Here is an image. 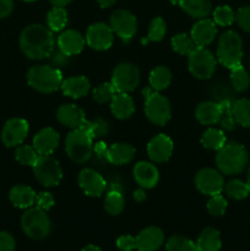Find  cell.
Returning <instances> with one entry per match:
<instances>
[{"label": "cell", "mask_w": 250, "mask_h": 251, "mask_svg": "<svg viewBox=\"0 0 250 251\" xmlns=\"http://www.w3.org/2000/svg\"><path fill=\"white\" fill-rule=\"evenodd\" d=\"M233 117L235 123L244 127H250V100L242 98L232 104Z\"/></svg>", "instance_id": "1f68e13d"}, {"label": "cell", "mask_w": 250, "mask_h": 251, "mask_svg": "<svg viewBox=\"0 0 250 251\" xmlns=\"http://www.w3.org/2000/svg\"><path fill=\"white\" fill-rule=\"evenodd\" d=\"M110 27L122 41L129 42L137 31V20L126 10H117L110 16Z\"/></svg>", "instance_id": "7c38bea8"}, {"label": "cell", "mask_w": 250, "mask_h": 251, "mask_svg": "<svg viewBox=\"0 0 250 251\" xmlns=\"http://www.w3.org/2000/svg\"><path fill=\"white\" fill-rule=\"evenodd\" d=\"M188 59V68L191 75L200 80H207L216 70V59L205 47H196Z\"/></svg>", "instance_id": "52a82bcc"}, {"label": "cell", "mask_w": 250, "mask_h": 251, "mask_svg": "<svg viewBox=\"0 0 250 251\" xmlns=\"http://www.w3.org/2000/svg\"><path fill=\"white\" fill-rule=\"evenodd\" d=\"M37 194L27 185H15L9 193V199L17 208H29L36 203Z\"/></svg>", "instance_id": "d4e9b609"}, {"label": "cell", "mask_w": 250, "mask_h": 251, "mask_svg": "<svg viewBox=\"0 0 250 251\" xmlns=\"http://www.w3.org/2000/svg\"><path fill=\"white\" fill-rule=\"evenodd\" d=\"M65 151L75 163H85L92 154V139L81 129H74L65 139Z\"/></svg>", "instance_id": "8992f818"}, {"label": "cell", "mask_w": 250, "mask_h": 251, "mask_svg": "<svg viewBox=\"0 0 250 251\" xmlns=\"http://www.w3.org/2000/svg\"><path fill=\"white\" fill-rule=\"evenodd\" d=\"M51 60H53V63L55 64V66L65 65V64L68 63V55H65L63 51L59 50V51H56V53L53 54V58H51Z\"/></svg>", "instance_id": "816d5d0a"}, {"label": "cell", "mask_w": 250, "mask_h": 251, "mask_svg": "<svg viewBox=\"0 0 250 251\" xmlns=\"http://www.w3.org/2000/svg\"><path fill=\"white\" fill-rule=\"evenodd\" d=\"M195 117L202 125H212L220 123L221 104L217 102H202L196 107Z\"/></svg>", "instance_id": "4316f807"}, {"label": "cell", "mask_w": 250, "mask_h": 251, "mask_svg": "<svg viewBox=\"0 0 250 251\" xmlns=\"http://www.w3.org/2000/svg\"><path fill=\"white\" fill-rule=\"evenodd\" d=\"M78 185L83 193L91 198H100L107 188V183L103 176L91 168H85L80 172Z\"/></svg>", "instance_id": "9a60e30c"}, {"label": "cell", "mask_w": 250, "mask_h": 251, "mask_svg": "<svg viewBox=\"0 0 250 251\" xmlns=\"http://www.w3.org/2000/svg\"><path fill=\"white\" fill-rule=\"evenodd\" d=\"M145 114L152 124L163 126L171 120L172 112L169 100L159 92H147L145 100Z\"/></svg>", "instance_id": "9c48e42d"}, {"label": "cell", "mask_w": 250, "mask_h": 251, "mask_svg": "<svg viewBox=\"0 0 250 251\" xmlns=\"http://www.w3.org/2000/svg\"><path fill=\"white\" fill-rule=\"evenodd\" d=\"M22 230L27 237L34 240H42L50 233L51 225L47 211L38 207H29L21 218Z\"/></svg>", "instance_id": "5b68a950"}, {"label": "cell", "mask_w": 250, "mask_h": 251, "mask_svg": "<svg viewBox=\"0 0 250 251\" xmlns=\"http://www.w3.org/2000/svg\"><path fill=\"white\" fill-rule=\"evenodd\" d=\"M230 82H232L234 90L238 92H243V91L249 88L250 74H248V71L245 70L244 66H242V64L230 69Z\"/></svg>", "instance_id": "e575fe53"}, {"label": "cell", "mask_w": 250, "mask_h": 251, "mask_svg": "<svg viewBox=\"0 0 250 251\" xmlns=\"http://www.w3.org/2000/svg\"><path fill=\"white\" fill-rule=\"evenodd\" d=\"M140 83V71L137 66L130 63H122L114 69L112 85L118 93H130Z\"/></svg>", "instance_id": "30bf717a"}, {"label": "cell", "mask_w": 250, "mask_h": 251, "mask_svg": "<svg viewBox=\"0 0 250 251\" xmlns=\"http://www.w3.org/2000/svg\"><path fill=\"white\" fill-rule=\"evenodd\" d=\"M28 135V123L21 118H12L5 123L1 131V141L6 147H17Z\"/></svg>", "instance_id": "4fadbf2b"}, {"label": "cell", "mask_w": 250, "mask_h": 251, "mask_svg": "<svg viewBox=\"0 0 250 251\" xmlns=\"http://www.w3.org/2000/svg\"><path fill=\"white\" fill-rule=\"evenodd\" d=\"M225 136L222 130L218 129H207L202 134L201 137V145L205 149L211 150V151H218L225 145Z\"/></svg>", "instance_id": "4dcf8cb0"}, {"label": "cell", "mask_w": 250, "mask_h": 251, "mask_svg": "<svg viewBox=\"0 0 250 251\" xmlns=\"http://www.w3.org/2000/svg\"><path fill=\"white\" fill-rule=\"evenodd\" d=\"M32 167L37 180L47 188L56 186L63 179V169L51 156H39Z\"/></svg>", "instance_id": "ba28073f"}, {"label": "cell", "mask_w": 250, "mask_h": 251, "mask_svg": "<svg viewBox=\"0 0 250 251\" xmlns=\"http://www.w3.org/2000/svg\"><path fill=\"white\" fill-rule=\"evenodd\" d=\"M59 145V134L53 127L39 130L33 137V147L41 156H49Z\"/></svg>", "instance_id": "ac0fdd59"}, {"label": "cell", "mask_w": 250, "mask_h": 251, "mask_svg": "<svg viewBox=\"0 0 250 251\" xmlns=\"http://www.w3.org/2000/svg\"><path fill=\"white\" fill-rule=\"evenodd\" d=\"M136 249L139 251H157L164 242V233L157 227L145 228L136 238Z\"/></svg>", "instance_id": "d6986e66"}, {"label": "cell", "mask_w": 250, "mask_h": 251, "mask_svg": "<svg viewBox=\"0 0 250 251\" xmlns=\"http://www.w3.org/2000/svg\"><path fill=\"white\" fill-rule=\"evenodd\" d=\"M58 47L59 50L63 51L65 55H76L82 51L85 47V38L75 29H66L59 36Z\"/></svg>", "instance_id": "ffe728a7"}, {"label": "cell", "mask_w": 250, "mask_h": 251, "mask_svg": "<svg viewBox=\"0 0 250 251\" xmlns=\"http://www.w3.org/2000/svg\"><path fill=\"white\" fill-rule=\"evenodd\" d=\"M227 200L221 195L211 196V199L207 202V211L212 216H223L225 210H227Z\"/></svg>", "instance_id": "f6af8a7d"}, {"label": "cell", "mask_w": 250, "mask_h": 251, "mask_svg": "<svg viewBox=\"0 0 250 251\" xmlns=\"http://www.w3.org/2000/svg\"><path fill=\"white\" fill-rule=\"evenodd\" d=\"M172 4H176L194 19H205L211 12L210 0H171Z\"/></svg>", "instance_id": "83f0119b"}, {"label": "cell", "mask_w": 250, "mask_h": 251, "mask_svg": "<svg viewBox=\"0 0 250 251\" xmlns=\"http://www.w3.org/2000/svg\"><path fill=\"white\" fill-rule=\"evenodd\" d=\"M217 59L223 66L228 69H233L242 64L243 41L237 32L227 31L220 37Z\"/></svg>", "instance_id": "277c9868"}, {"label": "cell", "mask_w": 250, "mask_h": 251, "mask_svg": "<svg viewBox=\"0 0 250 251\" xmlns=\"http://www.w3.org/2000/svg\"><path fill=\"white\" fill-rule=\"evenodd\" d=\"M247 178H248V185H249V188H250V167H249V169H248V176H247Z\"/></svg>", "instance_id": "6f0895ef"}, {"label": "cell", "mask_w": 250, "mask_h": 251, "mask_svg": "<svg viewBox=\"0 0 250 251\" xmlns=\"http://www.w3.org/2000/svg\"><path fill=\"white\" fill-rule=\"evenodd\" d=\"M166 31H167V26L164 20L162 19V17H154V19L151 21V24H150L147 38L142 42H144V43H147V42L162 41L164 34H166Z\"/></svg>", "instance_id": "ab89813d"}, {"label": "cell", "mask_w": 250, "mask_h": 251, "mask_svg": "<svg viewBox=\"0 0 250 251\" xmlns=\"http://www.w3.org/2000/svg\"><path fill=\"white\" fill-rule=\"evenodd\" d=\"M105 157L112 164H127L134 159L135 149L127 144H114L105 150Z\"/></svg>", "instance_id": "484cf974"}, {"label": "cell", "mask_w": 250, "mask_h": 251, "mask_svg": "<svg viewBox=\"0 0 250 251\" xmlns=\"http://www.w3.org/2000/svg\"><path fill=\"white\" fill-rule=\"evenodd\" d=\"M49 1H50V4L55 7H64L68 4H70L73 0H49Z\"/></svg>", "instance_id": "db71d44e"}, {"label": "cell", "mask_w": 250, "mask_h": 251, "mask_svg": "<svg viewBox=\"0 0 250 251\" xmlns=\"http://www.w3.org/2000/svg\"><path fill=\"white\" fill-rule=\"evenodd\" d=\"M20 48L27 58L33 60L48 58L54 49L53 32L42 25L27 26L20 36Z\"/></svg>", "instance_id": "6da1fadb"}, {"label": "cell", "mask_w": 250, "mask_h": 251, "mask_svg": "<svg viewBox=\"0 0 250 251\" xmlns=\"http://www.w3.org/2000/svg\"><path fill=\"white\" fill-rule=\"evenodd\" d=\"M113 29L103 22H97L88 27L86 42L88 47L96 50H107L113 44Z\"/></svg>", "instance_id": "5bb4252c"}, {"label": "cell", "mask_w": 250, "mask_h": 251, "mask_svg": "<svg viewBox=\"0 0 250 251\" xmlns=\"http://www.w3.org/2000/svg\"><path fill=\"white\" fill-rule=\"evenodd\" d=\"M36 203L37 207L41 208L43 211H49L55 203L54 200V196L50 193H47V191H42L38 195L36 196Z\"/></svg>", "instance_id": "7dc6e473"}, {"label": "cell", "mask_w": 250, "mask_h": 251, "mask_svg": "<svg viewBox=\"0 0 250 251\" xmlns=\"http://www.w3.org/2000/svg\"><path fill=\"white\" fill-rule=\"evenodd\" d=\"M115 92H117V91H115L112 82L100 83V86H97V87L92 91V98L93 100H96V102L100 103V104H104V103L112 100Z\"/></svg>", "instance_id": "7bdbcfd3"}, {"label": "cell", "mask_w": 250, "mask_h": 251, "mask_svg": "<svg viewBox=\"0 0 250 251\" xmlns=\"http://www.w3.org/2000/svg\"><path fill=\"white\" fill-rule=\"evenodd\" d=\"M221 235L220 232L215 228H206L199 235L198 247L199 251H220L221 249Z\"/></svg>", "instance_id": "f1b7e54d"}, {"label": "cell", "mask_w": 250, "mask_h": 251, "mask_svg": "<svg viewBox=\"0 0 250 251\" xmlns=\"http://www.w3.org/2000/svg\"><path fill=\"white\" fill-rule=\"evenodd\" d=\"M27 82L41 93L55 92L63 82V74L58 68L49 65L32 66L27 73Z\"/></svg>", "instance_id": "3957f363"}, {"label": "cell", "mask_w": 250, "mask_h": 251, "mask_svg": "<svg viewBox=\"0 0 250 251\" xmlns=\"http://www.w3.org/2000/svg\"><path fill=\"white\" fill-rule=\"evenodd\" d=\"M15 239L6 232H0V251H14Z\"/></svg>", "instance_id": "681fc988"}, {"label": "cell", "mask_w": 250, "mask_h": 251, "mask_svg": "<svg viewBox=\"0 0 250 251\" xmlns=\"http://www.w3.org/2000/svg\"><path fill=\"white\" fill-rule=\"evenodd\" d=\"M60 88L65 96L77 100L87 95L91 88V83L85 76H71L66 80H63Z\"/></svg>", "instance_id": "603a6c76"}, {"label": "cell", "mask_w": 250, "mask_h": 251, "mask_svg": "<svg viewBox=\"0 0 250 251\" xmlns=\"http://www.w3.org/2000/svg\"><path fill=\"white\" fill-rule=\"evenodd\" d=\"M14 10V1L12 0H0V19L10 16Z\"/></svg>", "instance_id": "f907efd6"}, {"label": "cell", "mask_w": 250, "mask_h": 251, "mask_svg": "<svg viewBox=\"0 0 250 251\" xmlns=\"http://www.w3.org/2000/svg\"><path fill=\"white\" fill-rule=\"evenodd\" d=\"M150 85L154 91L166 90L172 81V73L166 66H157L150 74Z\"/></svg>", "instance_id": "f546056e"}, {"label": "cell", "mask_w": 250, "mask_h": 251, "mask_svg": "<svg viewBox=\"0 0 250 251\" xmlns=\"http://www.w3.org/2000/svg\"><path fill=\"white\" fill-rule=\"evenodd\" d=\"M66 24H68V12L64 7L54 6L47 15V25L51 32L61 31Z\"/></svg>", "instance_id": "836d02e7"}, {"label": "cell", "mask_w": 250, "mask_h": 251, "mask_svg": "<svg viewBox=\"0 0 250 251\" xmlns=\"http://www.w3.org/2000/svg\"><path fill=\"white\" fill-rule=\"evenodd\" d=\"M117 247L122 251H131L136 249V242L131 235H122V237L118 238Z\"/></svg>", "instance_id": "c3c4849f"}, {"label": "cell", "mask_w": 250, "mask_h": 251, "mask_svg": "<svg viewBox=\"0 0 250 251\" xmlns=\"http://www.w3.org/2000/svg\"><path fill=\"white\" fill-rule=\"evenodd\" d=\"M22 1H26V2H31V1H36V0H22Z\"/></svg>", "instance_id": "680465c9"}, {"label": "cell", "mask_w": 250, "mask_h": 251, "mask_svg": "<svg viewBox=\"0 0 250 251\" xmlns=\"http://www.w3.org/2000/svg\"><path fill=\"white\" fill-rule=\"evenodd\" d=\"M110 110H112V114L118 119H127L135 112L134 100L127 93H115L114 97L110 100Z\"/></svg>", "instance_id": "cb8c5ba5"}, {"label": "cell", "mask_w": 250, "mask_h": 251, "mask_svg": "<svg viewBox=\"0 0 250 251\" xmlns=\"http://www.w3.org/2000/svg\"><path fill=\"white\" fill-rule=\"evenodd\" d=\"M248 152L243 145L237 142L225 144L218 150L216 156V164L218 171L225 176H235L244 171L248 164Z\"/></svg>", "instance_id": "7a4b0ae2"}, {"label": "cell", "mask_w": 250, "mask_h": 251, "mask_svg": "<svg viewBox=\"0 0 250 251\" xmlns=\"http://www.w3.org/2000/svg\"><path fill=\"white\" fill-rule=\"evenodd\" d=\"M235 20V14L228 5H222V6H217L213 10V22L218 26H229L233 24Z\"/></svg>", "instance_id": "b9f144b4"}, {"label": "cell", "mask_w": 250, "mask_h": 251, "mask_svg": "<svg viewBox=\"0 0 250 251\" xmlns=\"http://www.w3.org/2000/svg\"><path fill=\"white\" fill-rule=\"evenodd\" d=\"M134 199L137 201V202H141V201H144L145 199H146V193H145L144 188H141V189H139V190L135 191Z\"/></svg>", "instance_id": "f5cc1de1"}, {"label": "cell", "mask_w": 250, "mask_h": 251, "mask_svg": "<svg viewBox=\"0 0 250 251\" xmlns=\"http://www.w3.org/2000/svg\"><path fill=\"white\" fill-rule=\"evenodd\" d=\"M172 47L174 50L181 55H189L196 48L190 36L185 33H178L172 38Z\"/></svg>", "instance_id": "f35d334b"}, {"label": "cell", "mask_w": 250, "mask_h": 251, "mask_svg": "<svg viewBox=\"0 0 250 251\" xmlns=\"http://www.w3.org/2000/svg\"><path fill=\"white\" fill-rule=\"evenodd\" d=\"M81 251H100V249L98 247H96V245H87V247L83 248Z\"/></svg>", "instance_id": "9f6ffc18"}, {"label": "cell", "mask_w": 250, "mask_h": 251, "mask_svg": "<svg viewBox=\"0 0 250 251\" xmlns=\"http://www.w3.org/2000/svg\"><path fill=\"white\" fill-rule=\"evenodd\" d=\"M134 178L141 188L152 189L158 184V169L150 162H139L134 167Z\"/></svg>", "instance_id": "44dd1931"}, {"label": "cell", "mask_w": 250, "mask_h": 251, "mask_svg": "<svg viewBox=\"0 0 250 251\" xmlns=\"http://www.w3.org/2000/svg\"><path fill=\"white\" fill-rule=\"evenodd\" d=\"M124 206L125 200L120 191L112 190L107 194L104 200V210L107 211L109 215H119V213H122V211L124 210Z\"/></svg>", "instance_id": "d590c367"}, {"label": "cell", "mask_w": 250, "mask_h": 251, "mask_svg": "<svg viewBox=\"0 0 250 251\" xmlns=\"http://www.w3.org/2000/svg\"><path fill=\"white\" fill-rule=\"evenodd\" d=\"M173 152V141L171 137L164 134H159L154 136L147 145V153L151 161L156 163L167 162Z\"/></svg>", "instance_id": "2e32d148"}, {"label": "cell", "mask_w": 250, "mask_h": 251, "mask_svg": "<svg viewBox=\"0 0 250 251\" xmlns=\"http://www.w3.org/2000/svg\"><path fill=\"white\" fill-rule=\"evenodd\" d=\"M115 1H117V0H97L98 5H100V7H109L112 6V5H114Z\"/></svg>", "instance_id": "11a10c76"}, {"label": "cell", "mask_w": 250, "mask_h": 251, "mask_svg": "<svg viewBox=\"0 0 250 251\" xmlns=\"http://www.w3.org/2000/svg\"><path fill=\"white\" fill-rule=\"evenodd\" d=\"M195 186L201 194L208 196L220 195L225 189L222 173L212 168H203L195 176Z\"/></svg>", "instance_id": "8fae6325"}, {"label": "cell", "mask_w": 250, "mask_h": 251, "mask_svg": "<svg viewBox=\"0 0 250 251\" xmlns=\"http://www.w3.org/2000/svg\"><path fill=\"white\" fill-rule=\"evenodd\" d=\"M56 119L64 126L70 129H78L85 122V113L76 104H63L56 110Z\"/></svg>", "instance_id": "7402d4cb"}, {"label": "cell", "mask_w": 250, "mask_h": 251, "mask_svg": "<svg viewBox=\"0 0 250 251\" xmlns=\"http://www.w3.org/2000/svg\"><path fill=\"white\" fill-rule=\"evenodd\" d=\"M41 154L34 150L33 146L28 145H20L15 151V158L22 166H33Z\"/></svg>", "instance_id": "8d00e7d4"}, {"label": "cell", "mask_w": 250, "mask_h": 251, "mask_svg": "<svg viewBox=\"0 0 250 251\" xmlns=\"http://www.w3.org/2000/svg\"><path fill=\"white\" fill-rule=\"evenodd\" d=\"M217 34V27L212 20L200 19L193 26L190 37L196 47H206L211 44Z\"/></svg>", "instance_id": "e0dca14e"}, {"label": "cell", "mask_w": 250, "mask_h": 251, "mask_svg": "<svg viewBox=\"0 0 250 251\" xmlns=\"http://www.w3.org/2000/svg\"><path fill=\"white\" fill-rule=\"evenodd\" d=\"M166 249L167 251H199L195 243L180 235L169 238L166 244Z\"/></svg>", "instance_id": "60d3db41"}, {"label": "cell", "mask_w": 250, "mask_h": 251, "mask_svg": "<svg viewBox=\"0 0 250 251\" xmlns=\"http://www.w3.org/2000/svg\"><path fill=\"white\" fill-rule=\"evenodd\" d=\"M221 104V119L220 123L222 125V127L225 130H230L234 129L235 125V120L234 117H233V112H232V104L233 103L228 100H223L220 102Z\"/></svg>", "instance_id": "ee69618b"}, {"label": "cell", "mask_w": 250, "mask_h": 251, "mask_svg": "<svg viewBox=\"0 0 250 251\" xmlns=\"http://www.w3.org/2000/svg\"><path fill=\"white\" fill-rule=\"evenodd\" d=\"M78 129L83 130L93 140L97 137L105 136L109 131V125L105 120L97 118L95 120H85Z\"/></svg>", "instance_id": "d6a6232c"}, {"label": "cell", "mask_w": 250, "mask_h": 251, "mask_svg": "<svg viewBox=\"0 0 250 251\" xmlns=\"http://www.w3.org/2000/svg\"><path fill=\"white\" fill-rule=\"evenodd\" d=\"M235 21L240 28L250 33V6L240 7L235 14Z\"/></svg>", "instance_id": "bcb514c9"}, {"label": "cell", "mask_w": 250, "mask_h": 251, "mask_svg": "<svg viewBox=\"0 0 250 251\" xmlns=\"http://www.w3.org/2000/svg\"><path fill=\"white\" fill-rule=\"evenodd\" d=\"M225 191L228 198L234 199V200H243V199L249 196L250 188L248 183L234 179V180H230L229 183L225 184Z\"/></svg>", "instance_id": "74e56055"}]
</instances>
